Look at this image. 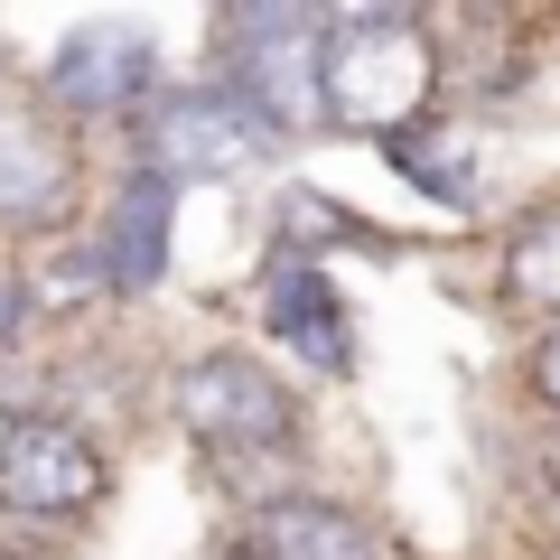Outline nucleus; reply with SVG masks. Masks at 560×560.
<instances>
[{"mask_svg": "<svg viewBox=\"0 0 560 560\" xmlns=\"http://www.w3.org/2000/svg\"><path fill=\"white\" fill-rule=\"evenodd\" d=\"M103 486H113V467L75 420L20 411L0 430V514L10 523H84L103 504Z\"/></svg>", "mask_w": 560, "mask_h": 560, "instance_id": "39448f33", "label": "nucleus"}, {"mask_svg": "<svg viewBox=\"0 0 560 560\" xmlns=\"http://www.w3.org/2000/svg\"><path fill=\"white\" fill-rule=\"evenodd\" d=\"M504 290H514L523 308H560V206L533 215L514 243H504Z\"/></svg>", "mask_w": 560, "mask_h": 560, "instance_id": "9b49d317", "label": "nucleus"}, {"mask_svg": "<svg viewBox=\"0 0 560 560\" xmlns=\"http://www.w3.org/2000/svg\"><path fill=\"white\" fill-rule=\"evenodd\" d=\"M47 103L57 113H131V103H150V38L121 20L66 28L57 57H47Z\"/></svg>", "mask_w": 560, "mask_h": 560, "instance_id": "0eeeda50", "label": "nucleus"}, {"mask_svg": "<svg viewBox=\"0 0 560 560\" xmlns=\"http://www.w3.org/2000/svg\"><path fill=\"white\" fill-rule=\"evenodd\" d=\"M261 140H271V131H261L224 84H168V94H150L140 121H131L140 178H168V187H187V178H243V168L261 160Z\"/></svg>", "mask_w": 560, "mask_h": 560, "instance_id": "20e7f679", "label": "nucleus"}, {"mask_svg": "<svg viewBox=\"0 0 560 560\" xmlns=\"http://www.w3.org/2000/svg\"><path fill=\"white\" fill-rule=\"evenodd\" d=\"M393 168L420 187V197H440V206H477V178H467L448 150H420V131H411V140H393Z\"/></svg>", "mask_w": 560, "mask_h": 560, "instance_id": "ddd939ff", "label": "nucleus"}, {"mask_svg": "<svg viewBox=\"0 0 560 560\" xmlns=\"http://www.w3.org/2000/svg\"><path fill=\"white\" fill-rule=\"evenodd\" d=\"M327 28L318 10H224V94L261 121V131H318L327 121Z\"/></svg>", "mask_w": 560, "mask_h": 560, "instance_id": "f03ea898", "label": "nucleus"}, {"mask_svg": "<svg viewBox=\"0 0 560 560\" xmlns=\"http://www.w3.org/2000/svg\"><path fill=\"white\" fill-rule=\"evenodd\" d=\"M168 215H178V187L168 178H121L113 187V206H103V224H94V243H103V261H113V290H160L168 280Z\"/></svg>", "mask_w": 560, "mask_h": 560, "instance_id": "1a4fd4ad", "label": "nucleus"}, {"mask_svg": "<svg viewBox=\"0 0 560 560\" xmlns=\"http://www.w3.org/2000/svg\"><path fill=\"white\" fill-rule=\"evenodd\" d=\"M430 103H440V47L420 38L411 10H346L327 28V121L374 131L393 150L420 131Z\"/></svg>", "mask_w": 560, "mask_h": 560, "instance_id": "f257e3e1", "label": "nucleus"}, {"mask_svg": "<svg viewBox=\"0 0 560 560\" xmlns=\"http://www.w3.org/2000/svg\"><path fill=\"white\" fill-rule=\"evenodd\" d=\"M253 551L261 560H374V523L327 495H271L253 514Z\"/></svg>", "mask_w": 560, "mask_h": 560, "instance_id": "9d476101", "label": "nucleus"}, {"mask_svg": "<svg viewBox=\"0 0 560 560\" xmlns=\"http://www.w3.org/2000/svg\"><path fill=\"white\" fill-rule=\"evenodd\" d=\"M168 401H178V430H187L197 448H215V458H280L290 430H300V411H290L280 374H271V364H253V355H234V346L187 355Z\"/></svg>", "mask_w": 560, "mask_h": 560, "instance_id": "7ed1b4c3", "label": "nucleus"}, {"mask_svg": "<svg viewBox=\"0 0 560 560\" xmlns=\"http://www.w3.org/2000/svg\"><path fill=\"white\" fill-rule=\"evenodd\" d=\"M533 383H541V401H551V411H560V327H551V337H541V355H533Z\"/></svg>", "mask_w": 560, "mask_h": 560, "instance_id": "2eb2a0df", "label": "nucleus"}, {"mask_svg": "<svg viewBox=\"0 0 560 560\" xmlns=\"http://www.w3.org/2000/svg\"><path fill=\"white\" fill-rule=\"evenodd\" d=\"M261 327H271V346H290V364H318V374H346V364H355L346 300H337V280L308 253L271 261V280H261Z\"/></svg>", "mask_w": 560, "mask_h": 560, "instance_id": "6e6552de", "label": "nucleus"}, {"mask_svg": "<svg viewBox=\"0 0 560 560\" xmlns=\"http://www.w3.org/2000/svg\"><path fill=\"white\" fill-rule=\"evenodd\" d=\"M103 290H113V261H103L94 234H84V243H57V253H47V271H38V300H57V308L103 300Z\"/></svg>", "mask_w": 560, "mask_h": 560, "instance_id": "f8f14e48", "label": "nucleus"}, {"mask_svg": "<svg viewBox=\"0 0 560 560\" xmlns=\"http://www.w3.org/2000/svg\"><path fill=\"white\" fill-rule=\"evenodd\" d=\"M66 187H75V140H66L57 103L28 84H0V224H20V234L57 224Z\"/></svg>", "mask_w": 560, "mask_h": 560, "instance_id": "423d86ee", "label": "nucleus"}, {"mask_svg": "<svg viewBox=\"0 0 560 560\" xmlns=\"http://www.w3.org/2000/svg\"><path fill=\"white\" fill-rule=\"evenodd\" d=\"M280 234H300V243H337L346 224H337V206H327V197H280Z\"/></svg>", "mask_w": 560, "mask_h": 560, "instance_id": "4468645a", "label": "nucleus"}]
</instances>
